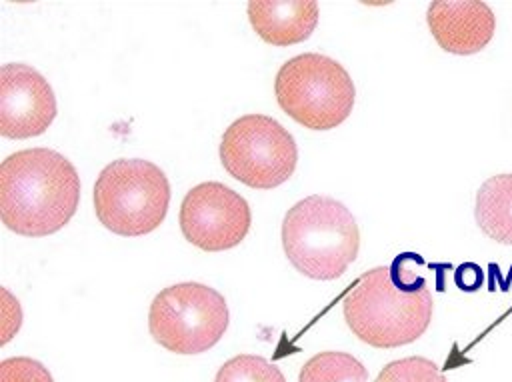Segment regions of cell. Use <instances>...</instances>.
<instances>
[{"mask_svg":"<svg viewBox=\"0 0 512 382\" xmlns=\"http://www.w3.org/2000/svg\"><path fill=\"white\" fill-rule=\"evenodd\" d=\"M78 202V172L54 150H20L0 164V218L20 236L58 232L70 222Z\"/></svg>","mask_w":512,"mask_h":382,"instance_id":"obj_1","label":"cell"},{"mask_svg":"<svg viewBox=\"0 0 512 382\" xmlns=\"http://www.w3.org/2000/svg\"><path fill=\"white\" fill-rule=\"evenodd\" d=\"M282 246L300 274L312 280H334L356 260L360 230L342 202L314 194L286 212Z\"/></svg>","mask_w":512,"mask_h":382,"instance_id":"obj_2","label":"cell"},{"mask_svg":"<svg viewBox=\"0 0 512 382\" xmlns=\"http://www.w3.org/2000/svg\"><path fill=\"white\" fill-rule=\"evenodd\" d=\"M348 328L374 348H396L418 340L432 320V294L428 288L404 290L390 266L364 272L344 298Z\"/></svg>","mask_w":512,"mask_h":382,"instance_id":"obj_3","label":"cell"},{"mask_svg":"<svg viewBox=\"0 0 512 382\" xmlns=\"http://www.w3.org/2000/svg\"><path fill=\"white\" fill-rule=\"evenodd\" d=\"M170 184L166 174L142 158L110 162L94 184V210L118 236H144L166 218Z\"/></svg>","mask_w":512,"mask_h":382,"instance_id":"obj_4","label":"cell"},{"mask_svg":"<svg viewBox=\"0 0 512 382\" xmlns=\"http://www.w3.org/2000/svg\"><path fill=\"white\" fill-rule=\"evenodd\" d=\"M274 92L280 108L310 130L340 126L354 106V82L346 68L316 52L284 62L276 74Z\"/></svg>","mask_w":512,"mask_h":382,"instance_id":"obj_5","label":"cell"},{"mask_svg":"<svg viewBox=\"0 0 512 382\" xmlns=\"http://www.w3.org/2000/svg\"><path fill=\"white\" fill-rule=\"evenodd\" d=\"M152 338L176 354L210 350L228 328L224 296L198 282H182L158 292L150 304Z\"/></svg>","mask_w":512,"mask_h":382,"instance_id":"obj_6","label":"cell"},{"mask_svg":"<svg viewBox=\"0 0 512 382\" xmlns=\"http://www.w3.org/2000/svg\"><path fill=\"white\" fill-rule=\"evenodd\" d=\"M298 148L292 134L274 118L246 114L234 120L220 142L224 170L256 190L284 184L296 168Z\"/></svg>","mask_w":512,"mask_h":382,"instance_id":"obj_7","label":"cell"},{"mask_svg":"<svg viewBox=\"0 0 512 382\" xmlns=\"http://www.w3.org/2000/svg\"><path fill=\"white\" fill-rule=\"evenodd\" d=\"M250 206L220 182H202L186 192L180 206L184 238L206 252L238 246L250 230Z\"/></svg>","mask_w":512,"mask_h":382,"instance_id":"obj_8","label":"cell"},{"mask_svg":"<svg viewBox=\"0 0 512 382\" xmlns=\"http://www.w3.org/2000/svg\"><path fill=\"white\" fill-rule=\"evenodd\" d=\"M56 118V96L48 80L22 62L0 68V134L30 138L46 132Z\"/></svg>","mask_w":512,"mask_h":382,"instance_id":"obj_9","label":"cell"},{"mask_svg":"<svg viewBox=\"0 0 512 382\" xmlns=\"http://www.w3.org/2000/svg\"><path fill=\"white\" fill-rule=\"evenodd\" d=\"M426 22L440 48L458 56L480 52L496 28L494 12L482 0H436Z\"/></svg>","mask_w":512,"mask_h":382,"instance_id":"obj_10","label":"cell"},{"mask_svg":"<svg viewBox=\"0 0 512 382\" xmlns=\"http://www.w3.org/2000/svg\"><path fill=\"white\" fill-rule=\"evenodd\" d=\"M248 20L256 34L272 46L304 42L316 28L318 4L314 0H254Z\"/></svg>","mask_w":512,"mask_h":382,"instance_id":"obj_11","label":"cell"},{"mask_svg":"<svg viewBox=\"0 0 512 382\" xmlns=\"http://www.w3.org/2000/svg\"><path fill=\"white\" fill-rule=\"evenodd\" d=\"M474 218L488 238L512 246V174H496L478 188Z\"/></svg>","mask_w":512,"mask_h":382,"instance_id":"obj_12","label":"cell"},{"mask_svg":"<svg viewBox=\"0 0 512 382\" xmlns=\"http://www.w3.org/2000/svg\"><path fill=\"white\" fill-rule=\"evenodd\" d=\"M298 382H368V370L348 352H320L300 368Z\"/></svg>","mask_w":512,"mask_h":382,"instance_id":"obj_13","label":"cell"},{"mask_svg":"<svg viewBox=\"0 0 512 382\" xmlns=\"http://www.w3.org/2000/svg\"><path fill=\"white\" fill-rule=\"evenodd\" d=\"M214 382H286L282 370L256 354H238L224 362Z\"/></svg>","mask_w":512,"mask_h":382,"instance_id":"obj_14","label":"cell"},{"mask_svg":"<svg viewBox=\"0 0 512 382\" xmlns=\"http://www.w3.org/2000/svg\"><path fill=\"white\" fill-rule=\"evenodd\" d=\"M374 382H446V378L432 360L408 356L386 364Z\"/></svg>","mask_w":512,"mask_h":382,"instance_id":"obj_15","label":"cell"},{"mask_svg":"<svg viewBox=\"0 0 512 382\" xmlns=\"http://www.w3.org/2000/svg\"><path fill=\"white\" fill-rule=\"evenodd\" d=\"M0 382H54L48 368L28 356H14L0 362Z\"/></svg>","mask_w":512,"mask_h":382,"instance_id":"obj_16","label":"cell"},{"mask_svg":"<svg viewBox=\"0 0 512 382\" xmlns=\"http://www.w3.org/2000/svg\"><path fill=\"white\" fill-rule=\"evenodd\" d=\"M454 280L458 284L460 290L464 292H474L482 286L484 282V274H482V268L478 264H472V262H464L456 268L454 272Z\"/></svg>","mask_w":512,"mask_h":382,"instance_id":"obj_17","label":"cell"}]
</instances>
